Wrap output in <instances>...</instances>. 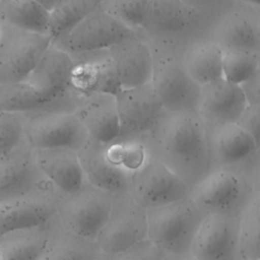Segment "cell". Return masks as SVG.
<instances>
[{
  "instance_id": "6da1fadb",
  "label": "cell",
  "mask_w": 260,
  "mask_h": 260,
  "mask_svg": "<svg viewBox=\"0 0 260 260\" xmlns=\"http://www.w3.org/2000/svg\"><path fill=\"white\" fill-rule=\"evenodd\" d=\"M144 145L190 188L211 170L207 128L196 111H167Z\"/></svg>"
},
{
  "instance_id": "7a4b0ae2",
  "label": "cell",
  "mask_w": 260,
  "mask_h": 260,
  "mask_svg": "<svg viewBox=\"0 0 260 260\" xmlns=\"http://www.w3.org/2000/svg\"><path fill=\"white\" fill-rule=\"evenodd\" d=\"M259 193L258 176L236 169L216 168L191 188L190 197L204 216H240Z\"/></svg>"
},
{
  "instance_id": "3957f363",
  "label": "cell",
  "mask_w": 260,
  "mask_h": 260,
  "mask_svg": "<svg viewBox=\"0 0 260 260\" xmlns=\"http://www.w3.org/2000/svg\"><path fill=\"white\" fill-rule=\"evenodd\" d=\"M210 25L182 0H148L139 31L150 44L186 47L208 34Z\"/></svg>"
},
{
  "instance_id": "277c9868",
  "label": "cell",
  "mask_w": 260,
  "mask_h": 260,
  "mask_svg": "<svg viewBox=\"0 0 260 260\" xmlns=\"http://www.w3.org/2000/svg\"><path fill=\"white\" fill-rule=\"evenodd\" d=\"M150 46L153 55L150 84L165 110L196 111L200 86L184 67L182 53L185 47L154 44Z\"/></svg>"
},
{
  "instance_id": "5b68a950",
  "label": "cell",
  "mask_w": 260,
  "mask_h": 260,
  "mask_svg": "<svg viewBox=\"0 0 260 260\" xmlns=\"http://www.w3.org/2000/svg\"><path fill=\"white\" fill-rule=\"evenodd\" d=\"M147 239L165 254L190 252L204 215L190 196L146 210Z\"/></svg>"
},
{
  "instance_id": "8992f818",
  "label": "cell",
  "mask_w": 260,
  "mask_h": 260,
  "mask_svg": "<svg viewBox=\"0 0 260 260\" xmlns=\"http://www.w3.org/2000/svg\"><path fill=\"white\" fill-rule=\"evenodd\" d=\"M72 67L71 55L51 44L24 81L57 112L73 113L82 98L72 89Z\"/></svg>"
},
{
  "instance_id": "52a82bcc",
  "label": "cell",
  "mask_w": 260,
  "mask_h": 260,
  "mask_svg": "<svg viewBox=\"0 0 260 260\" xmlns=\"http://www.w3.org/2000/svg\"><path fill=\"white\" fill-rule=\"evenodd\" d=\"M113 194L86 179L72 193L58 194L57 215L62 223L75 234L95 240L111 210Z\"/></svg>"
},
{
  "instance_id": "ba28073f",
  "label": "cell",
  "mask_w": 260,
  "mask_h": 260,
  "mask_svg": "<svg viewBox=\"0 0 260 260\" xmlns=\"http://www.w3.org/2000/svg\"><path fill=\"white\" fill-rule=\"evenodd\" d=\"M115 98L120 123L117 139L144 145L167 112L151 84L122 88Z\"/></svg>"
},
{
  "instance_id": "9c48e42d",
  "label": "cell",
  "mask_w": 260,
  "mask_h": 260,
  "mask_svg": "<svg viewBox=\"0 0 260 260\" xmlns=\"http://www.w3.org/2000/svg\"><path fill=\"white\" fill-rule=\"evenodd\" d=\"M147 239L146 209L127 193L113 194L108 218L95 243L103 254H114Z\"/></svg>"
},
{
  "instance_id": "30bf717a",
  "label": "cell",
  "mask_w": 260,
  "mask_h": 260,
  "mask_svg": "<svg viewBox=\"0 0 260 260\" xmlns=\"http://www.w3.org/2000/svg\"><path fill=\"white\" fill-rule=\"evenodd\" d=\"M23 138L34 149L78 151L87 141L88 134L72 112H40L26 115Z\"/></svg>"
},
{
  "instance_id": "8fae6325",
  "label": "cell",
  "mask_w": 260,
  "mask_h": 260,
  "mask_svg": "<svg viewBox=\"0 0 260 260\" xmlns=\"http://www.w3.org/2000/svg\"><path fill=\"white\" fill-rule=\"evenodd\" d=\"M190 192L191 188L179 176L150 155L129 180L130 195L146 210L184 199Z\"/></svg>"
},
{
  "instance_id": "7c38bea8",
  "label": "cell",
  "mask_w": 260,
  "mask_h": 260,
  "mask_svg": "<svg viewBox=\"0 0 260 260\" xmlns=\"http://www.w3.org/2000/svg\"><path fill=\"white\" fill-rule=\"evenodd\" d=\"M207 137L211 170L236 169L259 177L260 145L236 123L209 127Z\"/></svg>"
},
{
  "instance_id": "4fadbf2b",
  "label": "cell",
  "mask_w": 260,
  "mask_h": 260,
  "mask_svg": "<svg viewBox=\"0 0 260 260\" xmlns=\"http://www.w3.org/2000/svg\"><path fill=\"white\" fill-rule=\"evenodd\" d=\"M51 44L47 34L29 32L6 23L0 41V83L25 80Z\"/></svg>"
},
{
  "instance_id": "5bb4252c",
  "label": "cell",
  "mask_w": 260,
  "mask_h": 260,
  "mask_svg": "<svg viewBox=\"0 0 260 260\" xmlns=\"http://www.w3.org/2000/svg\"><path fill=\"white\" fill-rule=\"evenodd\" d=\"M207 35L223 50L260 52V8L231 1Z\"/></svg>"
},
{
  "instance_id": "9a60e30c",
  "label": "cell",
  "mask_w": 260,
  "mask_h": 260,
  "mask_svg": "<svg viewBox=\"0 0 260 260\" xmlns=\"http://www.w3.org/2000/svg\"><path fill=\"white\" fill-rule=\"evenodd\" d=\"M59 191L45 180L29 192L0 204V236L48 222L57 213Z\"/></svg>"
},
{
  "instance_id": "2e32d148",
  "label": "cell",
  "mask_w": 260,
  "mask_h": 260,
  "mask_svg": "<svg viewBox=\"0 0 260 260\" xmlns=\"http://www.w3.org/2000/svg\"><path fill=\"white\" fill-rule=\"evenodd\" d=\"M133 32L135 31L118 22L99 6L52 44L69 54H75L109 49Z\"/></svg>"
},
{
  "instance_id": "e0dca14e",
  "label": "cell",
  "mask_w": 260,
  "mask_h": 260,
  "mask_svg": "<svg viewBox=\"0 0 260 260\" xmlns=\"http://www.w3.org/2000/svg\"><path fill=\"white\" fill-rule=\"evenodd\" d=\"M239 217L208 214L201 220L191 243L196 260H239Z\"/></svg>"
},
{
  "instance_id": "ac0fdd59",
  "label": "cell",
  "mask_w": 260,
  "mask_h": 260,
  "mask_svg": "<svg viewBox=\"0 0 260 260\" xmlns=\"http://www.w3.org/2000/svg\"><path fill=\"white\" fill-rule=\"evenodd\" d=\"M73 60L71 86L80 98L95 93L117 94L118 81L109 49L70 54Z\"/></svg>"
},
{
  "instance_id": "d6986e66",
  "label": "cell",
  "mask_w": 260,
  "mask_h": 260,
  "mask_svg": "<svg viewBox=\"0 0 260 260\" xmlns=\"http://www.w3.org/2000/svg\"><path fill=\"white\" fill-rule=\"evenodd\" d=\"M121 88L150 83L153 55L149 42L138 30L109 48Z\"/></svg>"
},
{
  "instance_id": "ffe728a7",
  "label": "cell",
  "mask_w": 260,
  "mask_h": 260,
  "mask_svg": "<svg viewBox=\"0 0 260 260\" xmlns=\"http://www.w3.org/2000/svg\"><path fill=\"white\" fill-rule=\"evenodd\" d=\"M45 180L34 148L24 138L12 150L0 155V204L29 192Z\"/></svg>"
},
{
  "instance_id": "44dd1931",
  "label": "cell",
  "mask_w": 260,
  "mask_h": 260,
  "mask_svg": "<svg viewBox=\"0 0 260 260\" xmlns=\"http://www.w3.org/2000/svg\"><path fill=\"white\" fill-rule=\"evenodd\" d=\"M246 106L240 86L221 77L200 85L196 112L209 128L236 123Z\"/></svg>"
},
{
  "instance_id": "7402d4cb",
  "label": "cell",
  "mask_w": 260,
  "mask_h": 260,
  "mask_svg": "<svg viewBox=\"0 0 260 260\" xmlns=\"http://www.w3.org/2000/svg\"><path fill=\"white\" fill-rule=\"evenodd\" d=\"M73 113L84 126L89 138L103 144L118 138L120 123L114 94L95 93L85 96Z\"/></svg>"
},
{
  "instance_id": "603a6c76",
  "label": "cell",
  "mask_w": 260,
  "mask_h": 260,
  "mask_svg": "<svg viewBox=\"0 0 260 260\" xmlns=\"http://www.w3.org/2000/svg\"><path fill=\"white\" fill-rule=\"evenodd\" d=\"M85 179L112 194L129 192L130 175L118 168L107 153L106 144L88 137L77 151Z\"/></svg>"
},
{
  "instance_id": "cb8c5ba5",
  "label": "cell",
  "mask_w": 260,
  "mask_h": 260,
  "mask_svg": "<svg viewBox=\"0 0 260 260\" xmlns=\"http://www.w3.org/2000/svg\"><path fill=\"white\" fill-rule=\"evenodd\" d=\"M34 151L41 173L60 193H72L85 181L77 151L68 148L34 149Z\"/></svg>"
},
{
  "instance_id": "d4e9b609",
  "label": "cell",
  "mask_w": 260,
  "mask_h": 260,
  "mask_svg": "<svg viewBox=\"0 0 260 260\" xmlns=\"http://www.w3.org/2000/svg\"><path fill=\"white\" fill-rule=\"evenodd\" d=\"M95 240L68 230L57 213L48 221V240L40 260H101Z\"/></svg>"
},
{
  "instance_id": "484cf974",
  "label": "cell",
  "mask_w": 260,
  "mask_h": 260,
  "mask_svg": "<svg viewBox=\"0 0 260 260\" xmlns=\"http://www.w3.org/2000/svg\"><path fill=\"white\" fill-rule=\"evenodd\" d=\"M182 59L187 73L199 86L222 77V49L208 35L186 45Z\"/></svg>"
},
{
  "instance_id": "4316f807",
  "label": "cell",
  "mask_w": 260,
  "mask_h": 260,
  "mask_svg": "<svg viewBox=\"0 0 260 260\" xmlns=\"http://www.w3.org/2000/svg\"><path fill=\"white\" fill-rule=\"evenodd\" d=\"M48 240V222L0 236V260H40Z\"/></svg>"
},
{
  "instance_id": "83f0119b",
  "label": "cell",
  "mask_w": 260,
  "mask_h": 260,
  "mask_svg": "<svg viewBox=\"0 0 260 260\" xmlns=\"http://www.w3.org/2000/svg\"><path fill=\"white\" fill-rule=\"evenodd\" d=\"M0 17L12 27L48 35L49 10L36 0H0Z\"/></svg>"
},
{
  "instance_id": "f1b7e54d",
  "label": "cell",
  "mask_w": 260,
  "mask_h": 260,
  "mask_svg": "<svg viewBox=\"0 0 260 260\" xmlns=\"http://www.w3.org/2000/svg\"><path fill=\"white\" fill-rule=\"evenodd\" d=\"M0 111L23 114L57 112L24 80L0 83Z\"/></svg>"
},
{
  "instance_id": "f546056e",
  "label": "cell",
  "mask_w": 260,
  "mask_h": 260,
  "mask_svg": "<svg viewBox=\"0 0 260 260\" xmlns=\"http://www.w3.org/2000/svg\"><path fill=\"white\" fill-rule=\"evenodd\" d=\"M99 6L100 0H60L49 11L48 35L52 42L71 30Z\"/></svg>"
},
{
  "instance_id": "4dcf8cb0",
  "label": "cell",
  "mask_w": 260,
  "mask_h": 260,
  "mask_svg": "<svg viewBox=\"0 0 260 260\" xmlns=\"http://www.w3.org/2000/svg\"><path fill=\"white\" fill-rule=\"evenodd\" d=\"M239 260H260V193L255 195L239 217Z\"/></svg>"
},
{
  "instance_id": "1f68e13d",
  "label": "cell",
  "mask_w": 260,
  "mask_h": 260,
  "mask_svg": "<svg viewBox=\"0 0 260 260\" xmlns=\"http://www.w3.org/2000/svg\"><path fill=\"white\" fill-rule=\"evenodd\" d=\"M222 78L241 84L260 70V52L222 49Z\"/></svg>"
},
{
  "instance_id": "d6a6232c",
  "label": "cell",
  "mask_w": 260,
  "mask_h": 260,
  "mask_svg": "<svg viewBox=\"0 0 260 260\" xmlns=\"http://www.w3.org/2000/svg\"><path fill=\"white\" fill-rule=\"evenodd\" d=\"M148 0H100V7L118 22L138 31L144 21Z\"/></svg>"
},
{
  "instance_id": "836d02e7",
  "label": "cell",
  "mask_w": 260,
  "mask_h": 260,
  "mask_svg": "<svg viewBox=\"0 0 260 260\" xmlns=\"http://www.w3.org/2000/svg\"><path fill=\"white\" fill-rule=\"evenodd\" d=\"M26 115L0 111V155L12 150L23 139Z\"/></svg>"
},
{
  "instance_id": "e575fe53",
  "label": "cell",
  "mask_w": 260,
  "mask_h": 260,
  "mask_svg": "<svg viewBox=\"0 0 260 260\" xmlns=\"http://www.w3.org/2000/svg\"><path fill=\"white\" fill-rule=\"evenodd\" d=\"M162 256L164 253L148 239H145L124 251L103 254L101 260H161Z\"/></svg>"
},
{
  "instance_id": "d590c367",
  "label": "cell",
  "mask_w": 260,
  "mask_h": 260,
  "mask_svg": "<svg viewBox=\"0 0 260 260\" xmlns=\"http://www.w3.org/2000/svg\"><path fill=\"white\" fill-rule=\"evenodd\" d=\"M197 12L210 26L229 5L231 0H182Z\"/></svg>"
},
{
  "instance_id": "8d00e7d4",
  "label": "cell",
  "mask_w": 260,
  "mask_h": 260,
  "mask_svg": "<svg viewBox=\"0 0 260 260\" xmlns=\"http://www.w3.org/2000/svg\"><path fill=\"white\" fill-rule=\"evenodd\" d=\"M236 124L260 145V105H247Z\"/></svg>"
},
{
  "instance_id": "74e56055",
  "label": "cell",
  "mask_w": 260,
  "mask_h": 260,
  "mask_svg": "<svg viewBox=\"0 0 260 260\" xmlns=\"http://www.w3.org/2000/svg\"><path fill=\"white\" fill-rule=\"evenodd\" d=\"M247 105H260V70L239 84Z\"/></svg>"
},
{
  "instance_id": "f35d334b",
  "label": "cell",
  "mask_w": 260,
  "mask_h": 260,
  "mask_svg": "<svg viewBox=\"0 0 260 260\" xmlns=\"http://www.w3.org/2000/svg\"><path fill=\"white\" fill-rule=\"evenodd\" d=\"M161 260H196L191 252L183 254H165Z\"/></svg>"
},
{
  "instance_id": "ab89813d",
  "label": "cell",
  "mask_w": 260,
  "mask_h": 260,
  "mask_svg": "<svg viewBox=\"0 0 260 260\" xmlns=\"http://www.w3.org/2000/svg\"><path fill=\"white\" fill-rule=\"evenodd\" d=\"M38 1L41 5H43L47 10H51L52 8H54L56 6V4L60 1V0H36Z\"/></svg>"
},
{
  "instance_id": "60d3db41",
  "label": "cell",
  "mask_w": 260,
  "mask_h": 260,
  "mask_svg": "<svg viewBox=\"0 0 260 260\" xmlns=\"http://www.w3.org/2000/svg\"><path fill=\"white\" fill-rule=\"evenodd\" d=\"M231 1L239 2V3H243V4L255 6V7H260V0H231Z\"/></svg>"
},
{
  "instance_id": "b9f144b4",
  "label": "cell",
  "mask_w": 260,
  "mask_h": 260,
  "mask_svg": "<svg viewBox=\"0 0 260 260\" xmlns=\"http://www.w3.org/2000/svg\"><path fill=\"white\" fill-rule=\"evenodd\" d=\"M5 27H6V23L1 19L0 17V41L4 35V31H5Z\"/></svg>"
}]
</instances>
